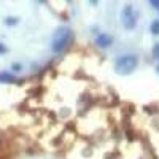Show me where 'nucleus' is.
<instances>
[{
	"label": "nucleus",
	"instance_id": "f257e3e1",
	"mask_svg": "<svg viewBox=\"0 0 159 159\" xmlns=\"http://www.w3.org/2000/svg\"><path fill=\"white\" fill-rule=\"evenodd\" d=\"M72 38H73V34L69 27H59L54 35H52V42H51V48L54 52H61L67 48L70 43H72Z\"/></svg>",
	"mask_w": 159,
	"mask_h": 159
},
{
	"label": "nucleus",
	"instance_id": "f03ea898",
	"mask_svg": "<svg viewBox=\"0 0 159 159\" xmlns=\"http://www.w3.org/2000/svg\"><path fill=\"white\" fill-rule=\"evenodd\" d=\"M139 65V59L132 54H124V56H119L115 62V70L116 73L119 75H126V73H130L137 69Z\"/></svg>",
	"mask_w": 159,
	"mask_h": 159
},
{
	"label": "nucleus",
	"instance_id": "7ed1b4c3",
	"mask_svg": "<svg viewBox=\"0 0 159 159\" xmlns=\"http://www.w3.org/2000/svg\"><path fill=\"white\" fill-rule=\"evenodd\" d=\"M121 21H123V25L127 29H134L135 24H137V16H135V11H134V7L132 5H126L121 11Z\"/></svg>",
	"mask_w": 159,
	"mask_h": 159
},
{
	"label": "nucleus",
	"instance_id": "20e7f679",
	"mask_svg": "<svg viewBox=\"0 0 159 159\" xmlns=\"http://www.w3.org/2000/svg\"><path fill=\"white\" fill-rule=\"evenodd\" d=\"M111 43H113V37L108 35V34H100V35H97V38H96V45H99V46H102V48H108Z\"/></svg>",
	"mask_w": 159,
	"mask_h": 159
},
{
	"label": "nucleus",
	"instance_id": "39448f33",
	"mask_svg": "<svg viewBox=\"0 0 159 159\" xmlns=\"http://www.w3.org/2000/svg\"><path fill=\"white\" fill-rule=\"evenodd\" d=\"M15 76H13L11 73H8V72H2L0 73V83H13L15 81Z\"/></svg>",
	"mask_w": 159,
	"mask_h": 159
},
{
	"label": "nucleus",
	"instance_id": "423d86ee",
	"mask_svg": "<svg viewBox=\"0 0 159 159\" xmlns=\"http://www.w3.org/2000/svg\"><path fill=\"white\" fill-rule=\"evenodd\" d=\"M151 32L154 35H159V21H153L151 22Z\"/></svg>",
	"mask_w": 159,
	"mask_h": 159
},
{
	"label": "nucleus",
	"instance_id": "0eeeda50",
	"mask_svg": "<svg viewBox=\"0 0 159 159\" xmlns=\"http://www.w3.org/2000/svg\"><path fill=\"white\" fill-rule=\"evenodd\" d=\"M150 5H151V7H154L156 10H159V0H151Z\"/></svg>",
	"mask_w": 159,
	"mask_h": 159
},
{
	"label": "nucleus",
	"instance_id": "6e6552de",
	"mask_svg": "<svg viewBox=\"0 0 159 159\" xmlns=\"http://www.w3.org/2000/svg\"><path fill=\"white\" fill-rule=\"evenodd\" d=\"M7 51V48L5 46H2V45H0V52H5Z\"/></svg>",
	"mask_w": 159,
	"mask_h": 159
}]
</instances>
